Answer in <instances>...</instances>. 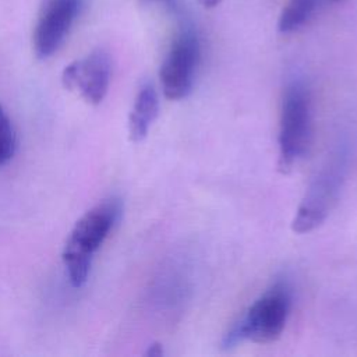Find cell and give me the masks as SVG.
<instances>
[{
  "label": "cell",
  "instance_id": "cell-1",
  "mask_svg": "<svg viewBox=\"0 0 357 357\" xmlns=\"http://www.w3.org/2000/svg\"><path fill=\"white\" fill-rule=\"evenodd\" d=\"M121 211V201L112 197L92 206L74 225L63 248V262L73 287L86 282L92 258L119 222Z\"/></svg>",
  "mask_w": 357,
  "mask_h": 357
},
{
  "label": "cell",
  "instance_id": "cell-2",
  "mask_svg": "<svg viewBox=\"0 0 357 357\" xmlns=\"http://www.w3.org/2000/svg\"><path fill=\"white\" fill-rule=\"evenodd\" d=\"M291 304L290 289L286 282H276L252 305L245 315L230 329L223 339L225 347H233L243 340L271 343L284 329Z\"/></svg>",
  "mask_w": 357,
  "mask_h": 357
},
{
  "label": "cell",
  "instance_id": "cell-3",
  "mask_svg": "<svg viewBox=\"0 0 357 357\" xmlns=\"http://www.w3.org/2000/svg\"><path fill=\"white\" fill-rule=\"evenodd\" d=\"M311 135L310 93L303 81H291L283 93L279 126V170L289 172L305 153Z\"/></svg>",
  "mask_w": 357,
  "mask_h": 357
},
{
  "label": "cell",
  "instance_id": "cell-4",
  "mask_svg": "<svg viewBox=\"0 0 357 357\" xmlns=\"http://www.w3.org/2000/svg\"><path fill=\"white\" fill-rule=\"evenodd\" d=\"M346 172V153L339 151L319 170L310 184L291 222L294 233L303 234L317 229L329 215L340 192Z\"/></svg>",
  "mask_w": 357,
  "mask_h": 357
},
{
  "label": "cell",
  "instance_id": "cell-5",
  "mask_svg": "<svg viewBox=\"0 0 357 357\" xmlns=\"http://www.w3.org/2000/svg\"><path fill=\"white\" fill-rule=\"evenodd\" d=\"M201 57V45L195 31L184 26L173 40L159 71L165 96L178 100L192 89Z\"/></svg>",
  "mask_w": 357,
  "mask_h": 357
},
{
  "label": "cell",
  "instance_id": "cell-6",
  "mask_svg": "<svg viewBox=\"0 0 357 357\" xmlns=\"http://www.w3.org/2000/svg\"><path fill=\"white\" fill-rule=\"evenodd\" d=\"M82 7L84 0H45L42 3L32 35V47L38 59H49L60 49Z\"/></svg>",
  "mask_w": 357,
  "mask_h": 357
},
{
  "label": "cell",
  "instance_id": "cell-7",
  "mask_svg": "<svg viewBox=\"0 0 357 357\" xmlns=\"http://www.w3.org/2000/svg\"><path fill=\"white\" fill-rule=\"evenodd\" d=\"M110 75L109 53L103 49H95L85 57L66 66L61 79L67 89L78 92L85 102L99 105L107 93Z\"/></svg>",
  "mask_w": 357,
  "mask_h": 357
},
{
  "label": "cell",
  "instance_id": "cell-8",
  "mask_svg": "<svg viewBox=\"0 0 357 357\" xmlns=\"http://www.w3.org/2000/svg\"><path fill=\"white\" fill-rule=\"evenodd\" d=\"M159 113V98L155 86L149 82L144 84L134 99L128 116V134L131 141H142Z\"/></svg>",
  "mask_w": 357,
  "mask_h": 357
},
{
  "label": "cell",
  "instance_id": "cell-9",
  "mask_svg": "<svg viewBox=\"0 0 357 357\" xmlns=\"http://www.w3.org/2000/svg\"><path fill=\"white\" fill-rule=\"evenodd\" d=\"M317 0H289L278 18V31L291 33L304 26L314 15Z\"/></svg>",
  "mask_w": 357,
  "mask_h": 357
},
{
  "label": "cell",
  "instance_id": "cell-10",
  "mask_svg": "<svg viewBox=\"0 0 357 357\" xmlns=\"http://www.w3.org/2000/svg\"><path fill=\"white\" fill-rule=\"evenodd\" d=\"M17 135L10 117L0 105V166L6 165L15 152Z\"/></svg>",
  "mask_w": 357,
  "mask_h": 357
},
{
  "label": "cell",
  "instance_id": "cell-11",
  "mask_svg": "<svg viewBox=\"0 0 357 357\" xmlns=\"http://www.w3.org/2000/svg\"><path fill=\"white\" fill-rule=\"evenodd\" d=\"M198 3L205 8H215L222 3V0H198Z\"/></svg>",
  "mask_w": 357,
  "mask_h": 357
},
{
  "label": "cell",
  "instance_id": "cell-12",
  "mask_svg": "<svg viewBox=\"0 0 357 357\" xmlns=\"http://www.w3.org/2000/svg\"><path fill=\"white\" fill-rule=\"evenodd\" d=\"M162 347L159 346V344H152L151 347H149V350H148V356H162Z\"/></svg>",
  "mask_w": 357,
  "mask_h": 357
},
{
  "label": "cell",
  "instance_id": "cell-13",
  "mask_svg": "<svg viewBox=\"0 0 357 357\" xmlns=\"http://www.w3.org/2000/svg\"><path fill=\"white\" fill-rule=\"evenodd\" d=\"M158 1H165V3H169V1H172V0H158Z\"/></svg>",
  "mask_w": 357,
  "mask_h": 357
},
{
  "label": "cell",
  "instance_id": "cell-14",
  "mask_svg": "<svg viewBox=\"0 0 357 357\" xmlns=\"http://www.w3.org/2000/svg\"><path fill=\"white\" fill-rule=\"evenodd\" d=\"M333 1H339V0H333Z\"/></svg>",
  "mask_w": 357,
  "mask_h": 357
}]
</instances>
